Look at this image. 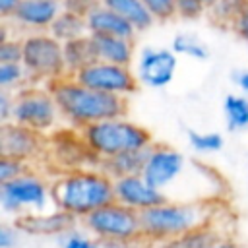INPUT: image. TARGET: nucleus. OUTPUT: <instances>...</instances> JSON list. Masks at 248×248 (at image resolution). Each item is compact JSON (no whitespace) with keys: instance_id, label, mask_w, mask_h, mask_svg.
I'll list each match as a JSON object with an SVG mask.
<instances>
[{"instance_id":"nucleus-1","label":"nucleus","mask_w":248,"mask_h":248,"mask_svg":"<svg viewBox=\"0 0 248 248\" xmlns=\"http://www.w3.org/2000/svg\"><path fill=\"white\" fill-rule=\"evenodd\" d=\"M141 236L155 246L182 236L215 221L231 219L223 200H178L167 198L159 205L140 213Z\"/></svg>"},{"instance_id":"nucleus-2","label":"nucleus","mask_w":248,"mask_h":248,"mask_svg":"<svg viewBox=\"0 0 248 248\" xmlns=\"http://www.w3.org/2000/svg\"><path fill=\"white\" fill-rule=\"evenodd\" d=\"M48 89L58 105L64 126L79 132L85 126L107 118L126 116L128 110V103L124 97L89 89L72 76H64L52 81Z\"/></svg>"},{"instance_id":"nucleus-3","label":"nucleus","mask_w":248,"mask_h":248,"mask_svg":"<svg viewBox=\"0 0 248 248\" xmlns=\"http://www.w3.org/2000/svg\"><path fill=\"white\" fill-rule=\"evenodd\" d=\"M110 202H114V180L101 167L64 170L52 178L54 207L78 221Z\"/></svg>"},{"instance_id":"nucleus-4","label":"nucleus","mask_w":248,"mask_h":248,"mask_svg":"<svg viewBox=\"0 0 248 248\" xmlns=\"http://www.w3.org/2000/svg\"><path fill=\"white\" fill-rule=\"evenodd\" d=\"M81 138L99 163L124 151L147 149L153 143L151 132L126 116L89 124L81 130Z\"/></svg>"},{"instance_id":"nucleus-5","label":"nucleus","mask_w":248,"mask_h":248,"mask_svg":"<svg viewBox=\"0 0 248 248\" xmlns=\"http://www.w3.org/2000/svg\"><path fill=\"white\" fill-rule=\"evenodd\" d=\"M0 205L16 219L52 209V178L31 167L21 176L0 184Z\"/></svg>"},{"instance_id":"nucleus-6","label":"nucleus","mask_w":248,"mask_h":248,"mask_svg":"<svg viewBox=\"0 0 248 248\" xmlns=\"http://www.w3.org/2000/svg\"><path fill=\"white\" fill-rule=\"evenodd\" d=\"M23 58L31 83L35 85H50L52 81L68 76L64 64L62 43L54 39L48 31H33L21 39Z\"/></svg>"},{"instance_id":"nucleus-7","label":"nucleus","mask_w":248,"mask_h":248,"mask_svg":"<svg viewBox=\"0 0 248 248\" xmlns=\"http://www.w3.org/2000/svg\"><path fill=\"white\" fill-rule=\"evenodd\" d=\"M12 122L31 128L41 136H50L64 126L58 105L46 85H27L14 93Z\"/></svg>"},{"instance_id":"nucleus-8","label":"nucleus","mask_w":248,"mask_h":248,"mask_svg":"<svg viewBox=\"0 0 248 248\" xmlns=\"http://www.w3.org/2000/svg\"><path fill=\"white\" fill-rule=\"evenodd\" d=\"M81 227L99 238L101 242L107 240H128L141 236V217L138 211L122 205L120 202H110L87 217H83Z\"/></svg>"},{"instance_id":"nucleus-9","label":"nucleus","mask_w":248,"mask_h":248,"mask_svg":"<svg viewBox=\"0 0 248 248\" xmlns=\"http://www.w3.org/2000/svg\"><path fill=\"white\" fill-rule=\"evenodd\" d=\"M45 161L52 169H56V172L83 169V167H99V161L83 141L81 132L68 126H62L54 134L46 136Z\"/></svg>"},{"instance_id":"nucleus-10","label":"nucleus","mask_w":248,"mask_h":248,"mask_svg":"<svg viewBox=\"0 0 248 248\" xmlns=\"http://www.w3.org/2000/svg\"><path fill=\"white\" fill-rule=\"evenodd\" d=\"M188 170V159L176 147L153 141L147 149V161L141 174L151 186L165 192L169 198V190H172L176 182L182 176H186Z\"/></svg>"},{"instance_id":"nucleus-11","label":"nucleus","mask_w":248,"mask_h":248,"mask_svg":"<svg viewBox=\"0 0 248 248\" xmlns=\"http://www.w3.org/2000/svg\"><path fill=\"white\" fill-rule=\"evenodd\" d=\"M76 78L81 85L101 91V93H110L118 97H130L138 91L140 81L136 72L130 66H120V64H110V62H101L95 60L81 72H78Z\"/></svg>"},{"instance_id":"nucleus-12","label":"nucleus","mask_w":248,"mask_h":248,"mask_svg":"<svg viewBox=\"0 0 248 248\" xmlns=\"http://www.w3.org/2000/svg\"><path fill=\"white\" fill-rule=\"evenodd\" d=\"M178 68V54L172 48L165 46H143L136 60V76L140 85L149 89H163L167 87Z\"/></svg>"},{"instance_id":"nucleus-13","label":"nucleus","mask_w":248,"mask_h":248,"mask_svg":"<svg viewBox=\"0 0 248 248\" xmlns=\"http://www.w3.org/2000/svg\"><path fill=\"white\" fill-rule=\"evenodd\" d=\"M0 155L16 157L29 165L45 161L46 157V136L33 132L16 122L0 124Z\"/></svg>"},{"instance_id":"nucleus-14","label":"nucleus","mask_w":248,"mask_h":248,"mask_svg":"<svg viewBox=\"0 0 248 248\" xmlns=\"http://www.w3.org/2000/svg\"><path fill=\"white\" fill-rule=\"evenodd\" d=\"M114 200L138 213H143L165 202L167 194L151 186L143 174H132L114 180Z\"/></svg>"},{"instance_id":"nucleus-15","label":"nucleus","mask_w":248,"mask_h":248,"mask_svg":"<svg viewBox=\"0 0 248 248\" xmlns=\"http://www.w3.org/2000/svg\"><path fill=\"white\" fill-rule=\"evenodd\" d=\"M14 223L21 232H27L33 236H62L64 232L78 227V219H74L72 215L56 207L17 217Z\"/></svg>"},{"instance_id":"nucleus-16","label":"nucleus","mask_w":248,"mask_h":248,"mask_svg":"<svg viewBox=\"0 0 248 248\" xmlns=\"http://www.w3.org/2000/svg\"><path fill=\"white\" fill-rule=\"evenodd\" d=\"M64 10L62 0H21L16 16L12 17L19 27L33 31H48L54 19Z\"/></svg>"},{"instance_id":"nucleus-17","label":"nucleus","mask_w":248,"mask_h":248,"mask_svg":"<svg viewBox=\"0 0 248 248\" xmlns=\"http://www.w3.org/2000/svg\"><path fill=\"white\" fill-rule=\"evenodd\" d=\"M87 31L89 35H110V37H124V39H136L138 31L116 12L107 8L103 2L95 4L87 16Z\"/></svg>"},{"instance_id":"nucleus-18","label":"nucleus","mask_w":248,"mask_h":248,"mask_svg":"<svg viewBox=\"0 0 248 248\" xmlns=\"http://www.w3.org/2000/svg\"><path fill=\"white\" fill-rule=\"evenodd\" d=\"M95 56L101 62L120 64V66H132L136 56V43L134 39L124 37H110V35H91Z\"/></svg>"},{"instance_id":"nucleus-19","label":"nucleus","mask_w":248,"mask_h":248,"mask_svg":"<svg viewBox=\"0 0 248 248\" xmlns=\"http://www.w3.org/2000/svg\"><path fill=\"white\" fill-rule=\"evenodd\" d=\"M232 219V217H231ZM231 219H225V221H215L211 225H205V227H200L196 231H190L182 236H176L169 242H163L155 248H207L213 240H217L223 232L227 231H232V225H231Z\"/></svg>"},{"instance_id":"nucleus-20","label":"nucleus","mask_w":248,"mask_h":248,"mask_svg":"<svg viewBox=\"0 0 248 248\" xmlns=\"http://www.w3.org/2000/svg\"><path fill=\"white\" fill-rule=\"evenodd\" d=\"M149 149V147H147ZM147 149H134V151H124L114 157H108L99 163V167L112 178H124L132 174H141L145 161H147Z\"/></svg>"},{"instance_id":"nucleus-21","label":"nucleus","mask_w":248,"mask_h":248,"mask_svg":"<svg viewBox=\"0 0 248 248\" xmlns=\"http://www.w3.org/2000/svg\"><path fill=\"white\" fill-rule=\"evenodd\" d=\"M62 50H64V64L68 76H76L78 72H81L83 68H87L97 60L91 35L62 43Z\"/></svg>"},{"instance_id":"nucleus-22","label":"nucleus","mask_w":248,"mask_h":248,"mask_svg":"<svg viewBox=\"0 0 248 248\" xmlns=\"http://www.w3.org/2000/svg\"><path fill=\"white\" fill-rule=\"evenodd\" d=\"M101 2L118 16H122L138 33L147 31L155 23L153 16L149 14V10L141 0H101Z\"/></svg>"},{"instance_id":"nucleus-23","label":"nucleus","mask_w":248,"mask_h":248,"mask_svg":"<svg viewBox=\"0 0 248 248\" xmlns=\"http://www.w3.org/2000/svg\"><path fill=\"white\" fill-rule=\"evenodd\" d=\"M48 33L54 39H58L60 43H68V41H74V39H79V37L89 35L85 16L76 14V12H70V10H62L60 12V16L50 25Z\"/></svg>"},{"instance_id":"nucleus-24","label":"nucleus","mask_w":248,"mask_h":248,"mask_svg":"<svg viewBox=\"0 0 248 248\" xmlns=\"http://www.w3.org/2000/svg\"><path fill=\"white\" fill-rule=\"evenodd\" d=\"M223 118L229 132H248V95L229 93L223 99Z\"/></svg>"},{"instance_id":"nucleus-25","label":"nucleus","mask_w":248,"mask_h":248,"mask_svg":"<svg viewBox=\"0 0 248 248\" xmlns=\"http://www.w3.org/2000/svg\"><path fill=\"white\" fill-rule=\"evenodd\" d=\"M170 48L178 56H186V58H192V60H207L209 58L207 45L202 39H198L196 35H192V33L174 35V39L170 43Z\"/></svg>"},{"instance_id":"nucleus-26","label":"nucleus","mask_w":248,"mask_h":248,"mask_svg":"<svg viewBox=\"0 0 248 248\" xmlns=\"http://www.w3.org/2000/svg\"><path fill=\"white\" fill-rule=\"evenodd\" d=\"M27 85L31 79L21 62H0V89L16 93Z\"/></svg>"},{"instance_id":"nucleus-27","label":"nucleus","mask_w":248,"mask_h":248,"mask_svg":"<svg viewBox=\"0 0 248 248\" xmlns=\"http://www.w3.org/2000/svg\"><path fill=\"white\" fill-rule=\"evenodd\" d=\"M188 145L192 151L200 155L219 153L225 145V138L219 132H202V130H188Z\"/></svg>"},{"instance_id":"nucleus-28","label":"nucleus","mask_w":248,"mask_h":248,"mask_svg":"<svg viewBox=\"0 0 248 248\" xmlns=\"http://www.w3.org/2000/svg\"><path fill=\"white\" fill-rule=\"evenodd\" d=\"M246 6H248V0H217V4L207 14L217 25L231 29V25L236 21V17L242 14Z\"/></svg>"},{"instance_id":"nucleus-29","label":"nucleus","mask_w":248,"mask_h":248,"mask_svg":"<svg viewBox=\"0 0 248 248\" xmlns=\"http://www.w3.org/2000/svg\"><path fill=\"white\" fill-rule=\"evenodd\" d=\"M58 246L60 248H103V242L93 234H89L83 227L81 229L74 227L72 231L58 236Z\"/></svg>"},{"instance_id":"nucleus-30","label":"nucleus","mask_w":248,"mask_h":248,"mask_svg":"<svg viewBox=\"0 0 248 248\" xmlns=\"http://www.w3.org/2000/svg\"><path fill=\"white\" fill-rule=\"evenodd\" d=\"M33 165L25 163V161H19L16 157H8V155H2L0 157V184L4 182H10L17 176H21L23 172H27Z\"/></svg>"},{"instance_id":"nucleus-31","label":"nucleus","mask_w":248,"mask_h":248,"mask_svg":"<svg viewBox=\"0 0 248 248\" xmlns=\"http://www.w3.org/2000/svg\"><path fill=\"white\" fill-rule=\"evenodd\" d=\"M155 21H169L176 16V0H141Z\"/></svg>"},{"instance_id":"nucleus-32","label":"nucleus","mask_w":248,"mask_h":248,"mask_svg":"<svg viewBox=\"0 0 248 248\" xmlns=\"http://www.w3.org/2000/svg\"><path fill=\"white\" fill-rule=\"evenodd\" d=\"M23 58V45L21 39H8L0 43V62H21Z\"/></svg>"},{"instance_id":"nucleus-33","label":"nucleus","mask_w":248,"mask_h":248,"mask_svg":"<svg viewBox=\"0 0 248 248\" xmlns=\"http://www.w3.org/2000/svg\"><path fill=\"white\" fill-rule=\"evenodd\" d=\"M207 14V8L200 0H176V16L182 19H198Z\"/></svg>"},{"instance_id":"nucleus-34","label":"nucleus","mask_w":248,"mask_h":248,"mask_svg":"<svg viewBox=\"0 0 248 248\" xmlns=\"http://www.w3.org/2000/svg\"><path fill=\"white\" fill-rule=\"evenodd\" d=\"M14 118V93L0 89V124L12 122Z\"/></svg>"},{"instance_id":"nucleus-35","label":"nucleus","mask_w":248,"mask_h":248,"mask_svg":"<svg viewBox=\"0 0 248 248\" xmlns=\"http://www.w3.org/2000/svg\"><path fill=\"white\" fill-rule=\"evenodd\" d=\"M19 229L10 223H4L0 225V248H14L17 244V238H19Z\"/></svg>"},{"instance_id":"nucleus-36","label":"nucleus","mask_w":248,"mask_h":248,"mask_svg":"<svg viewBox=\"0 0 248 248\" xmlns=\"http://www.w3.org/2000/svg\"><path fill=\"white\" fill-rule=\"evenodd\" d=\"M103 248H153L143 236L138 238H128V240H107L103 242Z\"/></svg>"},{"instance_id":"nucleus-37","label":"nucleus","mask_w":248,"mask_h":248,"mask_svg":"<svg viewBox=\"0 0 248 248\" xmlns=\"http://www.w3.org/2000/svg\"><path fill=\"white\" fill-rule=\"evenodd\" d=\"M231 31L238 37V39H242L244 43H248V6L242 10V14L236 17V21L231 25Z\"/></svg>"},{"instance_id":"nucleus-38","label":"nucleus","mask_w":248,"mask_h":248,"mask_svg":"<svg viewBox=\"0 0 248 248\" xmlns=\"http://www.w3.org/2000/svg\"><path fill=\"white\" fill-rule=\"evenodd\" d=\"M21 0H0V16L2 19H8V17H14L17 8H19Z\"/></svg>"},{"instance_id":"nucleus-39","label":"nucleus","mask_w":248,"mask_h":248,"mask_svg":"<svg viewBox=\"0 0 248 248\" xmlns=\"http://www.w3.org/2000/svg\"><path fill=\"white\" fill-rule=\"evenodd\" d=\"M232 79H234L236 87L240 89V93L248 95V70H238V72L232 76Z\"/></svg>"},{"instance_id":"nucleus-40","label":"nucleus","mask_w":248,"mask_h":248,"mask_svg":"<svg viewBox=\"0 0 248 248\" xmlns=\"http://www.w3.org/2000/svg\"><path fill=\"white\" fill-rule=\"evenodd\" d=\"M200 2H202V4L207 8V12H209V10H211V8L217 4V0H200Z\"/></svg>"}]
</instances>
